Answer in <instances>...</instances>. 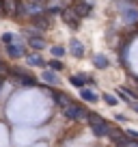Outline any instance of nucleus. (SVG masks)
I'll return each instance as SVG.
<instances>
[{"mask_svg":"<svg viewBox=\"0 0 138 147\" xmlns=\"http://www.w3.org/2000/svg\"><path fill=\"white\" fill-rule=\"evenodd\" d=\"M115 119L119 121V123H125V121H127V117H125V115H121V113H117V115H115Z\"/></svg>","mask_w":138,"mask_h":147,"instance_id":"aec40b11","label":"nucleus"},{"mask_svg":"<svg viewBox=\"0 0 138 147\" xmlns=\"http://www.w3.org/2000/svg\"><path fill=\"white\" fill-rule=\"evenodd\" d=\"M50 95L56 100V104H58V106H65V108H67L69 104H74V100H71V97H67L65 93H60V91H50Z\"/></svg>","mask_w":138,"mask_h":147,"instance_id":"423d86ee","label":"nucleus"},{"mask_svg":"<svg viewBox=\"0 0 138 147\" xmlns=\"http://www.w3.org/2000/svg\"><path fill=\"white\" fill-rule=\"evenodd\" d=\"M28 46H30L32 50H41V48L46 46V41H43V37H28Z\"/></svg>","mask_w":138,"mask_h":147,"instance_id":"f8f14e48","label":"nucleus"},{"mask_svg":"<svg viewBox=\"0 0 138 147\" xmlns=\"http://www.w3.org/2000/svg\"><path fill=\"white\" fill-rule=\"evenodd\" d=\"M69 52H71L76 59H82V56H84V46H82V41L71 39V41H69Z\"/></svg>","mask_w":138,"mask_h":147,"instance_id":"39448f33","label":"nucleus"},{"mask_svg":"<svg viewBox=\"0 0 138 147\" xmlns=\"http://www.w3.org/2000/svg\"><path fill=\"white\" fill-rule=\"evenodd\" d=\"M63 20L69 24L71 28H78V22H80V15L76 13V9H65V15H63Z\"/></svg>","mask_w":138,"mask_h":147,"instance_id":"20e7f679","label":"nucleus"},{"mask_svg":"<svg viewBox=\"0 0 138 147\" xmlns=\"http://www.w3.org/2000/svg\"><path fill=\"white\" fill-rule=\"evenodd\" d=\"M88 80H91V78H88L86 74H76V76H69V82L74 84V87H78V89H84V84H86Z\"/></svg>","mask_w":138,"mask_h":147,"instance_id":"0eeeda50","label":"nucleus"},{"mask_svg":"<svg viewBox=\"0 0 138 147\" xmlns=\"http://www.w3.org/2000/svg\"><path fill=\"white\" fill-rule=\"evenodd\" d=\"M104 102H106L108 106H117V104H119V102H117V97L110 95V93H104Z\"/></svg>","mask_w":138,"mask_h":147,"instance_id":"a211bd4d","label":"nucleus"},{"mask_svg":"<svg viewBox=\"0 0 138 147\" xmlns=\"http://www.w3.org/2000/svg\"><path fill=\"white\" fill-rule=\"evenodd\" d=\"M26 61H28V65H30V67H35V65H39V67H41V65H46V63H43V59H41L39 54H28Z\"/></svg>","mask_w":138,"mask_h":147,"instance_id":"2eb2a0df","label":"nucleus"},{"mask_svg":"<svg viewBox=\"0 0 138 147\" xmlns=\"http://www.w3.org/2000/svg\"><path fill=\"white\" fill-rule=\"evenodd\" d=\"M48 67H50L52 69V71H63V63H60V61L58 59H54V61H50V63H48Z\"/></svg>","mask_w":138,"mask_h":147,"instance_id":"dca6fc26","label":"nucleus"},{"mask_svg":"<svg viewBox=\"0 0 138 147\" xmlns=\"http://www.w3.org/2000/svg\"><path fill=\"white\" fill-rule=\"evenodd\" d=\"M7 54L13 56V59H15V56L19 59V56H24L26 52H24V46H19V43H11V46H7Z\"/></svg>","mask_w":138,"mask_h":147,"instance_id":"1a4fd4ad","label":"nucleus"},{"mask_svg":"<svg viewBox=\"0 0 138 147\" xmlns=\"http://www.w3.org/2000/svg\"><path fill=\"white\" fill-rule=\"evenodd\" d=\"M86 121H88V125H91V130H93V134H95L97 138H101V136H110V132H112V128L106 123V121L101 119L97 113H88V117H86Z\"/></svg>","mask_w":138,"mask_h":147,"instance_id":"f257e3e1","label":"nucleus"},{"mask_svg":"<svg viewBox=\"0 0 138 147\" xmlns=\"http://www.w3.org/2000/svg\"><path fill=\"white\" fill-rule=\"evenodd\" d=\"M50 52H52V56L60 59V56L65 54V48H63V46H52V48H50Z\"/></svg>","mask_w":138,"mask_h":147,"instance_id":"f3484780","label":"nucleus"},{"mask_svg":"<svg viewBox=\"0 0 138 147\" xmlns=\"http://www.w3.org/2000/svg\"><path fill=\"white\" fill-rule=\"evenodd\" d=\"M9 74L13 76V78H17V84H24V87H35V84H37V78H35V76H30V74H26V71L11 69Z\"/></svg>","mask_w":138,"mask_h":147,"instance_id":"7ed1b4c3","label":"nucleus"},{"mask_svg":"<svg viewBox=\"0 0 138 147\" xmlns=\"http://www.w3.org/2000/svg\"><path fill=\"white\" fill-rule=\"evenodd\" d=\"M41 80L46 84H52V87H56V84H60V80H58V76H56L54 71H50V69H48V71H43V76H41Z\"/></svg>","mask_w":138,"mask_h":147,"instance_id":"9d476101","label":"nucleus"},{"mask_svg":"<svg viewBox=\"0 0 138 147\" xmlns=\"http://www.w3.org/2000/svg\"><path fill=\"white\" fill-rule=\"evenodd\" d=\"M63 115L67 117V119H71V121H82V119H86L88 117V113L82 108V106H76V104H69L67 108L63 110Z\"/></svg>","mask_w":138,"mask_h":147,"instance_id":"f03ea898","label":"nucleus"},{"mask_svg":"<svg viewBox=\"0 0 138 147\" xmlns=\"http://www.w3.org/2000/svg\"><path fill=\"white\" fill-rule=\"evenodd\" d=\"M2 41H5L7 46H11V43H13V35H11V32H5V35H2Z\"/></svg>","mask_w":138,"mask_h":147,"instance_id":"6ab92c4d","label":"nucleus"},{"mask_svg":"<svg viewBox=\"0 0 138 147\" xmlns=\"http://www.w3.org/2000/svg\"><path fill=\"white\" fill-rule=\"evenodd\" d=\"M110 136H112V141H115L117 145H121V147H125V145H127V134H125V132L112 130V132H110Z\"/></svg>","mask_w":138,"mask_h":147,"instance_id":"9b49d317","label":"nucleus"},{"mask_svg":"<svg viewBox=\"0 0 138 147\" xmlns=\"http://www.w3.org/2000/svg\"><path fill=\"white\" fill-rule=\"evenodd\" d=\"M74 9H76V13H78L80 18H84V15H88V13H91V5H86V2H78V5H76Z\"/></svg>","mask_w":138,"mask_h":147,"instance_id":"ddd939ff","label":"nucleus"},{"mask_svg":"<svg viewBox=\"0 0 138 147\" xmlns=\"http://www.w3.org/2000/svg\"><path fill=\"white\" fill-rule=\"evenodd\" d=\"M80 97H82L86 104H97V100H99L97 93H93L91 89H80Z\"/></svg>","mask_w":138,"mask_h":147,"instance_id":"6e6552de","label":"nucleus"},{"mask_svg":"<svg viewBox=\"0 0 138 147\" xmlns=\"http://www.w3.org/2000/svg\"><path fill=\"white\" fill-rule=\"evenodd\" d=\"M132 108H134V110L138 113V102H134V104H132Z\"/></svg>","mask_w":138,"mask_h":147,"instance_id":"412c9836","label":"nucleus"},{"mask_svg":"<svg viewBox=\"0 0 138 147\" xmlns=\"http://www.w3.org/2000/svg\"><path fill=\"white\" fill-rule=\"evenodd\" d=\"M93 63H95L97 69H106L108 67V59L104 54H95V56H93Z\"/></svg>","mask_w":138,"mask_h":147,"instance_id":"4468645a","label":"nucleus"}]
</instances>
